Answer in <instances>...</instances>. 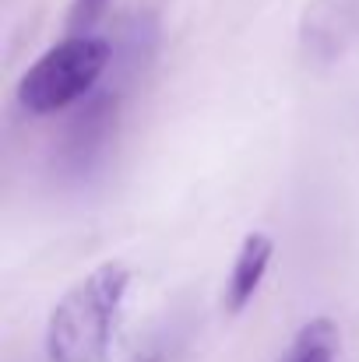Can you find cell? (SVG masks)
Returning a JSON list of instances; mask_svg holds the SVG:
<instances>
[{
    "label": "cell",
    "mask_w": 359,
    "mask_h": 362,
    "mask_svg": "<svg viewBox=\"0 0 359 362\" xmlns=\"http://www.w3.org/2000/svg\"><path fill=\"white\" fill-rule=\"evenodd\" d=\"M278 362H342V338L328 317H317L300 327L292 345Z\"/></svg>",
    "instance_id": "277c9868"
},
{
    "label": "cell",
    "mask_w": 359,
    "mask_h": 362,
    "mask_svg": "<svg viewBox=\"0 0 359 362\" xmlns=\"http://www.w3.org/2000/svg\"><path fill=\"white\" fill-rule=\"evenodd\" d=\"M113 60V46L96 35H67L50 46L18 81V106L32 117L64 113L96 95Z\"/></svg>",
    "instance_id": "7a4b0ae2"
},
{
    "label": "cell",
    "mask_w": 359,
    "mask_h": 362,
    "mask_svg": "<svg viewBox=\"0 0 359 362\" xmlns=\"http://www.w3.org/2000/svg\"><path fill=\"white\" fill-rule=\"evenodd\" d=\"M110 0H74L67 11V32L71 35H92V25L103 18Z\"/></svg>",
    "instance_id": "5b68a950"
},
{
    "label": "cell",
    "mask_w": 359,
    "mask_h": 362,
    "mask_svg": "<svg viewBox=\"0 0 359 362\" xmlns=\"http://www.w3.org/2000/svg\"><path fill=\"white\" fill-rule=\"evenodd\" d=\"M127 292L130 271L123 264H103L89 278H81L50 313V362H110Z\"/></svg>",
    "instance_id": "6da1fadb"
},
{
    "label": "cell",
    "mask_w": 359,
    "mask_h": 362,
    "mask_svg": "<svg viewBox=\"0 0 359 362\" xmlns=\"http://www.w3.org/2000/svg\"><path fill=\"white\" fill-rule=\"evenodd\" d=\"M271 257H275L271 236L250 233L243 240L237 260H233V271H229V281H226V292H222V306L229 313H243L253 303V296H257V288H261V281L271 267Z\"/></svg>",
    "instance_id": "3957f363"
}]
</instances>
